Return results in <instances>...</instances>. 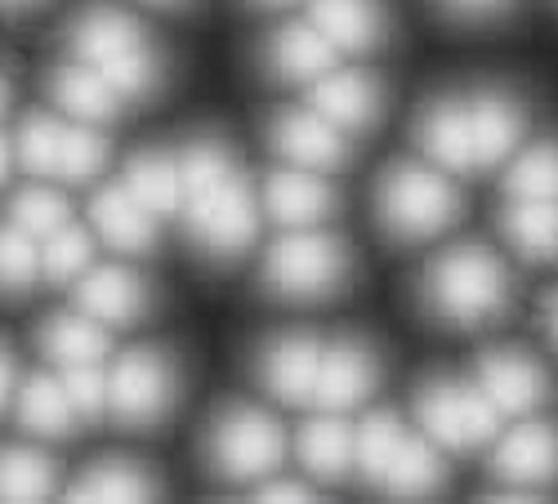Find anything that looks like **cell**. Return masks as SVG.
<instances>
[{
    "mask_svg": "<svg viewBox=\"0 0 558 504\" xmlns=\"http://www.w3.org/2000/svg\"><path fill=\"white\" fill-rule=\"evenodd\" d=\"M496 474L500 491L496 500H532L558 482V429L554 425H523L505 433L496 446Z\"/></svg>",
    "mask_w": 558,
    "mask_h": 504,
    "instance_id": "9",
    "label": "cell"
},
{
    "mask_svg": "<svg viewBox=\"0 0 558 504\" xmlns=\"http://www.w3.org/2000/svg\"><path fill=\"white\" fill-rule=\"evenodd\" d=\"M317 357H322V344L308 340V335H282V340H272V344L259 353V384H264L277 402L304 406V402H313Z\"/></svg>",
    "mask_w": 558,
    "mask_h": 504,
    "instance_id": "17",
    "label": "cell"
},
{
    "mask_svg": "<svg viewBox=\"0 0 558 504\" xmlns=\"http://www.w3.org/2000/svg\"><path fill=\"white\" fill-rule=\"evenodd\" d=\"M505 242L527 263L558 259V201H514L500 219Z\"/></svg>",
    "mask_w": 558,
    "mask_h": 504,
    "instance_id": "23",
    "label": "cell"
},
{
    "mask_svg": "<svg viewBox=\"0 0 558 504\" xmlns=\"http://www.w3.org/2000/svg\"><path fill=\"white\" fill-rule=\"evenodd\" d=\"M89 259H95V242H89L72 223H63L59 233H50L45 246H40V272L50 282H76L81 272L89 268Z\"/></svg>",
    "mask_w": 558,
    "mask_h": 504,
    "instance_id": "33",
    "label": "cell"
},
{
    "mask_svg": "<svg viewBox=\"0 0 558 504\" xmlns=\"http://www.w3.org/2000/svg\"><path fill=\"white\" fill-rule=\"evenodd\" d=\"M14 380H19V366H14V353L0 344V410L14 402Z\"/></svg>",
    "mask_w": 558,
    "mask_h": 504,
    "instance_id": "41",
    "label": "cell"
},
{
    "mask_svg": "<svg viewBox=\"0 0 558 504\" xmlns=\"http://www.w3.org/2000/svg\"><path fill=\"white\" fill-rule=\"evenodd\" d=\"M272 148L300 170H336L349 161V144L340 125H331L322 112H282L272 121Z\"/></svg>",
    "mask_w": 558,
    "mask_h": 504,
    "instance_id": "13",
    "label": "cell"
},
{
    "mask_svg": "<svg viewBox=\"0 0 558 504\" xmlns=\"http://www.w3.org/2000/svg\"><path fill=\"white\" fill-rule=\"evenodd\" d=\"M282 455H287L282 429H277L272 416H264L255 406L223 410L206 438V460L228 482H255L282 465Z\"/></svg>",
    "mask_w": 558,
    "mask_h": 504,
    "instance_id": "5",
    "label": "cell"
},
{
    "mask_svg": "<svg viewBox=\"0 0 558 504\" xmlns=\"http://www.w3.org/2000/svg\"><path fill=\"white\" fill-rule=\"evenodd\" d=\"M255 495H259V500H308L313 487L300 482V478H259Z\"/></svg>",
    "mask_w": 558,
    "mask_h": 504,
    "instance_id": "40",
    "label": "cell"
},
{
    "mask_svg": "<svg viewBox=\"0 0 558 504\" xmlns=\"http://www.w3.org/2000/svg\"><path fill=\"white\" fill-rule=\"evenodd\" d=\"M76 282V308L99 327H134L148 312V291L130 268H85Z\"/></svg>",
    "mask_w": 558,
    "mask_h": 504,
    "instance_id": "14",
    "label": "cell"
},
{
    "mask_svg": "<svg viewBox=\"0 0 558 504\" xmlns=\"http://www.w3.org/2000/svg\"><path fill=\"white\" fill-rule=\"evenodd\" d=\"M232 174V152L215 139H197L189 152L179 157V179H183V201H193Z\"/></svg>",
    "mask_w": 558,
    "mask_h": 504,
    "instance_id": "37",
    "label": "cell"
},
{
    "mask_svg": "<svg viewBox=\"0 0 558 504\" xmlns=\"http://www.w3.org/2000/svg\"><path fill=\"white\" fill-rule=\"evenodd\" d=\"M157 5H179V0H157Z\"/></svg>",
    "mask_w": 558,
    "mask_h": 504,
    "instance_id": "48",
    "label": "cell"
},
{
    "mask_svg": "<svg viewBox=\"0 0 558 504\" xmlns=\"http://www.w3.org/2000/svg\"><path fill=\"white\" fill-rule=\"evenodd\" d=\"M376 214L393 242H429L460 219V193L442 170L393 165L376 188Z\"/></svg>",
    "mask_w": 558,
    "mask_h": 504,
    "instance_id": "3",
    "label": "cell"
},
{
    "mask_svg": "<svg viewBox=\"0 0 558 504\" xmlns=\"http://www.w3.org/2000/svg\"><path fill=\"white\" fill-rule=\"evenodd\" d=\"M487 402L500 410V416H532L536 406H545L549 397V380L545 371L527 357V353H514V348H496L478 361V380H474Z\"/></svg>",
    "mask_w": 558,
    "mask_h": 504,
    "instance_id": "11",
    "label": "cell"
},
{
    "mask_svg": "<svg viewBox=\"0 0 558 504\" xmlns=\"http://www.w3.org/2000/svg\"><path fill=\"white\" fill-rule=\"evenodd\" d=\"M421 299L447 327H487L509 308V272L487 246H456L429 263Z\"/></svg>",
    "mask_w": 558,
    "mask_h": 504,
    "instance_id": "1",
    "label": "cell"
},
{
    "mask_svg": "<svg viewBox=\"0 0 558 504\" xmlns=\"http://www.w3.org/2000/svg\"><path fill=\"white\" fill-rule=\"evenodd\" d=\"M40 353L50 357L59 371L63 366H89L108 353V331L85 312H63L40 327Z\"/></svg>",
    "mask_w": 558,
    "mask_h": 504,
    "instance_id": "26",
    "label": "cell"
},
{
    "mask_svg": "<svg viewBox=\"0 0 558 504\" xmlns=\"http://www.w3.org/2000/svg\"><path fill=\"white\" fill-rule=\"evenodd\" d=\"M259 5H291V0H259Z\"/></svg>",
    "mask_w": 558,
    "mask_h": 504,
    "instance_id": "47",
    "label": "cell"
},
{
    "mask_svg": "<svg viewBox=\"0 0 558 504\" xmlns=\"http://www.w3.org/2000/svg\"><path fill=\"white\" fill-rule=\"evenodd\" d=\"M59 487V469L50 455L32 446H10L0 451V495L5 500H45Z\"/></svg>",
    "mask_w": 558,
    "mask_h": 504,
    "instance_id": "29",
    "label": "cell"
},
{
    "mask_svg": "<svg viewBox=\"0 0 558 504\" xmlns=\"http://www.w3.org/2000/svg\"><path fill=\"white\" fill-rule=\"evenodd\" d=\"M5 108H10V85H5V76H0V116H5Z\"/></svg>",
    "mask_w": 558,
    "mask_h": 504,
    "instance_id": "45",
    "label": "cell"
},
{
    "mask_svg": "<svg viewBox=\"0 0 558 504\" xmlns=\"http://www.w3.org/2000/svg\"><path fill=\"white\" fill-rule=\"evenodd\" d=\"M5 10H27V5H36V0H0Z\"/></svg>",
    "mask_w": 558,
    "mask_h": 504,
    "instance_id": "46",
    "label": "cell"
},
{
    "mask_svg": "<svg viewBox=\"0 0 558 504\" xmlns=\"http://www.w3.org/2000/svg\"><path fill=\"white\" fill-rule=\"evenodd\" d=\"M308 23L327 36L340 54H362L376 50L385 40V10L376 0H313L308 5Z\"/></svg>",
    "mask_w": 558,
    "mask_h": 504,
    "instance_id": "19",
    "label": "cell"
},
{
    "mask_svg": "<svg viewBox=\"0 0 558 504\" xmlns=\"http://www.w3.org/2000/svg\"><path fill=\"white\" fill-rule=\"evenodd\" d=\"M19 161L40 174V179H59V148H63V125L54 116H27L19 125Z\"/></svg>",
    "mask_w": 558,
    "mask_h": 504,
    "instance_id": "35",
    "label": "cell"
},
{
    "mask_svg": "<svg viewBox=\"0 0 558 504\" xmlns=\"http://www.w3.org/2000/svg\"><path fill=\"white\" fill-rule=\"evenodd\" d=\"M505 193L514 201H558V144H532L505 174Z\"/></svg>",
    "mask_w": 558,
    "mask_h": 504,
    "instance_id": "30",
    "label": "cell"
},
{
    "mask_svg": "<svg viewBox=\"0 0 558 504\" xmlns=\"http://www.w3.org/2000/svg\"><path fill=\"white\" fill-rule=\"evenodd\" d=\"M19 425L36 438H68L76 425V410L63 393V380L32 376L19 393Z\"/></svg>",
    "mask_w": 558,
    "mask_h": 504,
    "instance_id": "28",
    "label": "cell"
},
{
    "mask_svg": "<svg viewBox=\"0 0 558 504\" xmlns=\"http://www.w3.org/2000/svg\"><path fill=\"white\" fill-rule=\"evenodd\" d=\"M470 99V125H474V157L478 170H492L500 161H509L523 144L527 130V112L509 99L496 95V89H483V95H464Z\"/></svg>",
    "mask_w": 558,
    "mask_h": 504,
    "instance_id": "16",
    "label": "cell"
},
{
    "mask_svg": "<svg viewBox=\"0 0 558 504\" xmlns=\"http://www.w3.org/2000/svg\"><path fill=\"white\" fill-rule=\"evenodd\" d=\"M10 223L19 228V233H27L32 242H45L68 223V201L50 188H23L10 201Z\"/></svg>",
    "mask_w": 558,
    "mask_h": 504,
    "instance_id": "36",
    "label": "cell"
},
{
    "mask_svg": "<svg viewBox=\"0 0 558 504\" xmlns=\"http://www.w3.org/2000/svg\"><path fill=\"white\" fill-rule=\"evenodd\" d=\"M385 108V89L376 76L366 72H327L313 81V112H322L340 130H366L380 121Z\"/></svg>",
    "mask_w": 558,
    "mask_h": 504,
    "instance_id": "15",
    "label": "cell"
},
{
    "mask_svg": "<svg viewBox=\"0 0 558 504\" xmlns=\"http://www.w3.org/2000/svg\"><path fill=\"white\" fill-rule=\"evenodd\" d=\"M68 495L72 500H148L157 495V478H148L138 465H125V460H104L89 474H81Z\"/></svg>",
    "mask_w": 558,
    "mask_h": 504,
    "instance_id": "31",
    "label": "cell"
},
{
    "mask_svg": "<svg viewBox=\"0 0 558 504\" xmlns=\"http://www.w3.org/2000/svg\"><path fill=\"white\" fill-rule=\"evenodd\" d=\"M174 389H179V380H174L170 357H161L153 348H138V353H125L112 366V376H108V410L125 429H148V425L170 416Z\"/></svg>",
    "mask_w": 558,
    "mask_h": 504,
    "instance_id": "8",
    "label": "cell"
},
{
    "mask_svg": "<svg viewBox=\"0 0 558 504\" xmlns=\"http://www.w3.org/2000/svg\"><path fill=\"white\" fill-rule=\"evenodd\" d=\"M125 193L144 206L148 214L166 219V214H179L183 210V179H179V161L166 157V152H138L130 165H125Z\"/></svg>",
    "mask_w": 558,
    "mask_h": 504,
    "instance_id": "24",
    "label": "cell"
},
{
    "mask_svg": "<svg viewBox=\"0 0 558 504\" xmlns=\"http://www.w3.org/2000/svg\"><path fill=\"white\" fill-rule=\"evenodd\" d=\"M183 214H189V237L210 259H238L259 233L255 193H251V183L238 170H232L219 188L183 201Z\"/></svg>",
    "mask_w": 558,
    "mask_h": 504,
    "instance_id": "6",
    "label": "cell"
},
{
    "mask_svg": "<svg viewBox=\"0 0 558 504\" xmlns=\"http://www.w3.org/2000/svg\"><path fill=\"white\" fill-rule=\"evenodd\" d=\"M380 380V361L366 344L357 340H336L317 357V380H313V406L322 410H349L357 406Z\"/></svg>",
    "mask_w": 558,
    "mask_h": 504,
    "instance_id": "10",
    "label": "cell"
},
{
    "mask_svg": "<svg viewBox=\"0 0 558 504\" xmlns=\"http://www.w3.org/2000/svg\"><path fill=\"white\" fill-rule=\"evenodd\" d=\"M545 322H549V335H554V344H558V291H554V299H549V308H545Z\"/></svg>",
    "mask_w": 558,
    "mask_h": 504,
    "instance_id": "44",
    "label": "cell"
},
{
    "mask_svg": "<svg viewBox=\"0 0 558 504\" xmlns=\"http://www.w3.org/2000/svg\"><path fill=\"white\" fill-rule=\"evenodd\" d=\"M349 282V250L317 228H287L264 259V286L277 299H327Z\"/></svg>",
    "mask_w": 558,
    "mask_h": 504,
    "instance_id": "4",
    "label": "cell"
},
{
    "mask_svg": "<svg viewBox=\"0 0 558 504\" xmlns=\"http://www.w3.org/2000/svg\"><path fill=\"white\" fill-rule=\"evenodd\" d=\"M50 95L54 103L76 116V121H112L121 112V95L117 89L95 72V67H85V63H72V67H59L54 81H50Z\"/></svg>",
    "mask_w": 558,
    "mask_h": 504,
    "instance_id": "25",
    "label": "cell"
},
{
    "mask_svg": "<svg viewBox=\"0 0 558 504\" xmlns=\"http://www.w3.org/2000/svg\"><path fill=\"white\" fill-rule=\"evenodd\" d=\"M10 165H14V148H10L5 134H0V183L10 179Z\"/></svg>",
    "mask_w": 558,
    "mask_h": 504,
    "instance_id": "43",
    "label": "cell"
},
{
    "mask_svg": "<svg viewBox=\"0 0 558 504\" xmlns=\"http://www.w3.org/2000/svg\"><path fill=\"white\" fill-rule=\"evenodd\" d=\"M40 278V250L14 223H0V295H23Z\"/></svg>",
    "mask_w": 558,
    "mask_h": 504,
    "instance_id": "34",
    "label": "cell"
},
{
    "mask_svg": "<svg viewBox=\"0 0 558 504\" xmlns=\"http://www.w3.org/2000/svg\"><path fill=\"white\" fill-rule=\"evenodd\" d=\"M442 5H447L451 14H470V19H483V14H496V10H505L509 0H442Z\"/></svg>",
    "mask_w": 558,
    "mask_h": 504,
    "instance_id": "42",
    "label": "cell"
},
{
    "mask_svg": "<svg viewBox=\"0 0 558 504\" xmlns=\"http://www.w3.org/2000/svg\"><path fill=\"white\" fill-rule=\"evenodd\" d=\"M415 416H421V429L447 451H474L500 429V410L487 402V393L478 384L456 380H429L415 397Z\"/></svg>",
    "mask_w": 558,
    "mask_h": 504,
    "instance_id": "7",
    "label": "cell"
},
{
    "mask_svg": "<svg viewBox=\"0 0 558 504\" xmlns=\"http://www.w3.org/2000/svg\"><path fill=\"white\" fill-rule=\"evenodd\" d=\"M415 144H421V152L434 165H442L451 174L478 170L474 125H470V99H434L421 116H415Z\"/></svg>",
    "mask_w": 558,
    "mask_h": 504,
    "instance_id": "12",
    "label": "cell"
},
{
    "mask_svg": "<svg viewBox=\"0 0 558 504\" xmlns=\"http://www.w3.org/2000/svg\"><path fill=\"white\" fill-rule=\"evenodd\" d=\"M264 210L282 228H317L336 210V193L317 179V170H277L264 188Z\"/></svg>",
    "mask_w": 558,
    "mask_h": 504,
    "instance_id": "18",
    "label": "cell"
},
{
    "mask_svg": "<svg viewBox=\"0 0 558 504\" xmlns=\"http://www.w3.org/2000/svg\"><path fill=\"white\" fill-rule=\"evenodd\" d=\"M108 165V144L85 125H63V148H59V179L85 183Z\"/></svg>",
    "mask_w": 558,
    "mask_h": 504,
    "instance_id": "38",
    "label": "cell"
},
{
    "mask_svg": "<svg viewBox=\"0 0 558 504\" xmlns=\"http://www.w3.org/2000/svg\"><path fill=\"white\" fill-rule=\"evenodd\" d=\"M442 482H447V469L438 460V451L425 438L402 433L385 474L376 478V491H385V495H434V491H442Z\"/></svg>",
    "mask_w": 558,
    "mask_h": 504,
    "instance_id": "22",
    "label": "cell"
},
{
    "mask_svg": "<svg viewBox=\"0 0 558 504\" xmlns=\"http://www.w3.org/2000/svg\"><path fill=\"white\" fill-rule=\"evenodd\" d=\"M402 420L398 416H389V410H376V416H366L357 429H353V465H357V474L376 487V478L385 474V465H389V455L398 451V442H402Z\"/></svg>",
    "mask_w": 558,
    "mask_h": 504,
    "instance_id": "32",
    "label": "cell"
},
{
    "mask_svg": "<svg viewBox=\"0 0 558 504\" xmlns=\"http://www.w3.org/2000/svg\"><path fill=\"white\" fill-rule=\"evenodd\" d=\"M336 45L322 36L313 23H291L268 40V72L277 81H291V85H313L317 76H327L336 67Z\"/></svg>",
    "mask_w": 558,
    "mask_h": 504,
    "instance_id": "20",
    "label": "cell"
},
{
    "mask_svg": "<svg viewBox=\"0 0 558 504\" xmlns=\"http://www.w3.org/2000/svg\"><path fill=\"white\" fill-rule=\"evenodd\" d=\"M89 214H95L99 237H104L108 246H117L121 255H144V250H153V242H157V214H148L144 206H138V201L125 193V183H117V188L99 193L95 206H89Z\"/></svg>",
    "mask_w": 558,
    "mask_h": 504,
    "instance_id": "21",
    "label": "cell"
},
{
    "mask_svg": "<svg viewBox=\"0 0 558 504\" xmlns=\"http://www.w3.org/2000/svg\"><path fill=\"white\" fill-rule=\"evenodd\" d=\"M72 54L76 63L95 67L125 103L148 99L161 81V54L130 14L121 10H89L72 23Z\"/></svg>",
    "mask_w": 558,
    "mask_h": 504,
    "instance_id": "2",
    "label": "cell"
},
{
    "mask_svg": "<svg viewBox=\"0 0 558 504\" xmlns=\"http://www.w3.org/2000/svg\"><path fill=\"white\" fill-rule=\"evenodd\" d=\"M63 393L76 410V420H99L108 410V376L99 371V361L89 366H63Z\"/></svg>",
    "mask_w": 558,
    "mask_h": 504,
    "instance_id": "39",
    "label": "cell"
},
{
    "mask_svg": "<svg viewBox=\"0 0 558 504\" xmlns=\"http://www.w3.org/2000/svg\"><path fill=\"white\" fill-rule=\"evenodd\" d=\"M300 460L317 482H340L353 469V429L336 416H322L313 425H304L300 433Z\"/></svg>",
    "mask_w": 558,
    "mask_h": 504,
    "instance_id": "27",
    "label": "cell"
}]
</instances>
